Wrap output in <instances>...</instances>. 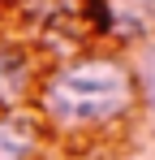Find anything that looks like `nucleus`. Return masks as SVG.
Listing matches in <instances>:
<instances>
[{"label": "nucleus", "instance_id": "1", "mask_svg": "<svg viewBox=\"0 0 155 160\" xmlns=\"http://www.w3.org/2000/svg\"><path fill=\"white\" fill-rule=\"evenodd\" d=\"M43 112L65 130H91V126H108L116 121L134 100V82H129L125 65L116 61H78L65 65L60 74L43 82Z\"/></svg>", "mask_w": 155, "mask_h": 160}, {"label": "nucleus", "instance_id": "2", "mask_svg": "<svg viewBox=\"0 0 155 160\" xmlns=\"http://www.w3.org/2000/svg\"><path fill=\"white\" fill-rule=\"evenodd\" d=\"M39 152V130L30 117H0V160H30Z\"/></svg>", "mask_w": 155, "mask_h": 160}, {"label": "nucleus", "instance_id": "3", "mask_svg": "<svg viewBox=\"0 0 155 160\" xmlns=\"http://www.w3.org/2000/svg\"><path fill=\"white\" fill-rule=\"evenodd\" d=\"M26 82H30V65L17 48H0V108L22 100Z\"/></svg>", "mask_w": 155, "mask_h": 160}]
</instances>
